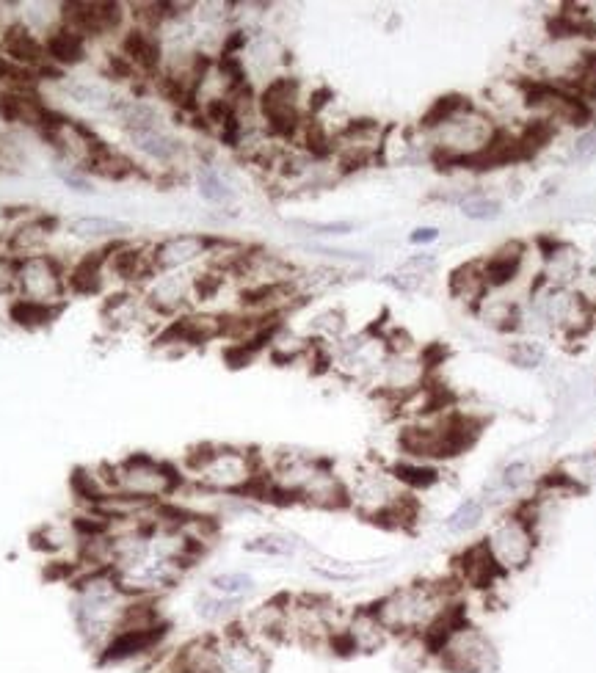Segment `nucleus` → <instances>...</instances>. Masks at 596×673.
<instances>
[{
  "label": "nucleus",
  "instance_id": "1",
  "mask_svg": "<svg viewBox=\"0 0 596 673\" xmlns=\"http://www.w3.org/2000/svg\"><path fill=\"white\" fill-rule=\"evenodd\" d=\"M379 613L392 640H431L442 629L467 613L461 602V585L456 580H414L398 585L376 602H370Z\"/></svg>",
  "mask_w": 596,
  "mask_h": 673
},
{
  "label": "nucleus",
  "instance_id": "2",
  "mask_svg": "<svg viewBox=\"0 0 596 673\" xmlns=\"http://www.w3.org/2000/svg\"><path fill=\"white\" fill-rule=\"evenodd\" d=\"M257 502L345 511V480L329 458L285 450L271 458L263 456V486Z\"/></svg>",
  "mask_w": 596,
  "mask_h": 673
},
{
  "label": "nucleus",
  "instance_id": "3",
  "mask_svg": "<svg viewBox=\"0 0 596 673\" xmlns=\"http://www.w3.org/2000/svg\"><path fill=\"white\" fill-rule=\"evenodd\" d=\"M133 599L108 569L81 571L72 580V618L86 649L100 654L122 632Z\"/></svg>",
  "mask_w": 596,
  "mask_h": 673
},
{
  "label": "nucleus",
  "instance_id": "4",
  "mask_svg": "<svg viewBox=\"0 0 596 673\" xmlns=\"http://www.w3.org/2000/svg\"><path fill=\"white\" fill-rule=\"evenodd\" d=\"M185 480L216 497H260L263 486V453L252 447L205 442L196 445L183 464Z\"/></svg>",
  "mask_w": 596,
  "mask_h": 673
},
{
  "label": "nucleus",
  "instance_id": "5",
  "mask_svg": "<svg viewBox=\"0 0 596 673\" xmlns=\"http://www.w3.org/2000/svg\"><path fill=\"white\" fill-rule=\"evenodd\" d=\"M345 480V511H354L365 522L401 530L417 516L412 491L395 478L392 467H356Z\"/></svg>",
  "mask_w": 596,
  "mask_h": 673
},
{
  "label": "nucleus",
  "instance_id": "6",
  "mask_svg": "<svg viewBox=\"0 0 596 673\" xmlns=\"http://www.w3.org/2000/svg\"><path fill=\"white\" fill-rule=\"evenodd\" d=\"M428 660L436 662L445 673H500L503 671V651L489 629L470 621L464 613L450 621L431 643Z\"/></svg>",
  "mask_w": 596,
  "mask_h": 673
},
{
  "label": "nucleus",
  "instance_id": "7",
  "mask_svg": "<svg viewBox=\"0 0 596 673\" xmlns=\"http://www.w3.org/2000/svg\"><path fill=\"white\" fill-rule=\"evenodd\" d=\"M111 494H122L144 505H166L185 486L183 467L149 453H130L114 464H103Z\"/></svg>",
  "mask_w": 596,
  "mask_h": 673
},
{
  "label": "nucleus",
  "instance_id": "8",
  "mask_svg": "<svg viewBox=\"0 0 596 673\" xmlns=\"http://www.w3.org/2000/svg\"><path fill=\"white\" fill-rule=\"evenodd\" d=\"M539 538V525L528 514V508L514 505L489 525L486 536L481 538V547L486 552V558L492 560L497 577L508 580V577L522 574L533 563L536 549H539Z\"/></svg>",
  "mask_w": 596,
  "mask_h": 673
},
{
  "label": "nucleus",
  "instance_id": "9",
  "mask_svg": "<svg viewBox=\"0 0 596 673\" xmlns=\"http://www.w3.org/2000/svg\"><path fill=\"white\" fill-rule=\"evenodd\" d=\"M257 114L271 138H296L301 125L307 122V111L301 105V83L290 75L268 80L263 92L257 94Z\"/></svg>",
  "mask_w": 596,
  "mask_h": 673
},
{
  "label": "nucleus",
  "instance_id": "10",
  "mask_svg": "<svg viewBox=\"0 0 596 673\" xmlns=\"http://www.w3.org/2000/svg\"><path fill=\"white\" fill-rule=\"evenodd\" d=\"M17 293L20 298L64 307L67 296V265L56 254H36L17 260Z\"/></svg>",
  "mask_w": 596,
  "mask_h": 673
},
{
  "label": "nucleus",
  "instance_id": "11",
  "mask_svg": "<svg viewBox=\"0 0 596 673\" xmlns=\"http://www.w3.org/2000/svg\"><path fill=\"white\" fill-rule=\"evenodd\" d=\"M390 643H395V640L384 627L379 613L373 610V605H359L348 610L343 629H340L337 643H334V651L348 654V657H373V654L387 649Z\"/></svg>",
  "mask_w": 596,
  "mask_h": 673
},
{
  "label": "nucleus",
  "instance_id": "12",
  "mask_svg": "<svg viewBox=\"0 0 596 673\" xmlns=\"http://www.w3.org/2000/svg\"><path fill=\"white\" fill-rule=\"evenodd\" d=\"M61 12H64V25L75 28L89 42L125 31V6L114 3V0H105V3L103 0L100 3H94V0H72V3H61Z\"/></svg>",
  "mask_w": 596,
  "mask_h": 673
},
{
  "label": "nucleus",
  "instance_id": "13",
  "mask_svg": "<svg viewBox=\"0 0 596 673\" xmlns=\"http://www.w3.org/2000/svg\"><path fill=\"white\" fill-rule=\"evenodd\" d=\"M221 673H268L271 671V649L260 640L246 635L238 624L216 632Z\"/></svg>",
  "mask_w": 596,
  "mask_h": 673
},
{
  "label": "nucleus",
  "instance_id": "14",
  "mask_svg": "<svg viewBox=\"0 0 596 673\" xmlns=\"http://www.w3.org/2000/svg\"><path fill=\"white\" fill-rule=\"evenodd\" d=\"M221 246V240L202 232H185V235H169L152 246V265L155 274H172L185 271L188 265L199 263L202 257H210Z\"/></svg>",
  "mask_w": 596,
  "mask_h": 673
},
{
  "label": "nucleus",
  "instance_id": "15",
  "mask_svg": "<svg viewBox=\"0 0 596 673\" xmlns=\"http://www.w3.org/2000/svg\"><path fill=\"white\" fill-rule=\"evenodd\" d=\"M194 274L185 271H172V274H158L149 282L147 293H144V307L158 315V318H177L191 301L196 298L194 293Z\"/></svg>",
  "mask_w": 596,
  "mask_h": 673
},
{
  "label": "nucleus",
  "instance_id": "16",
  "mask_svg": "<svg viewBox=\"0 0 596 673\" xmlns=\"http://www.w3.org/2000/svg\"><path fill=\"white\" fill-rule=\"evenodd\" d=\"M119 53L133 64L138 75H152L158 78L163 69V42L161 34L155 31H147V28H138V25H130L119 36Z\"/></svg>",
  "mask_w": 596,
  "mask_h": 673
},
{
  "label": "nucleus",
  "instance_id": "17",
  "mask_svg": "<svg viewBox=\"0 0 596 673\" xmlns=\"http://www.w3.org/2000/svg\"><path fill=\"white\" fill-rule=\"evenodd\" d=\"M0 53L9 58L14 67L20 69L39 72L42 67H47L45 39L36 36L34 31H28L20 20H12V23L3 28V34H0Z\"/></svg>",
  "mask_w": 596,
  "mask_h": 673
},
{
  "label": "nucleus",
  "instance_id": "18",
  "mask_svg": "<svg viewBox=\"0 0 596 673\" xmlns=\"http://www.w3.org/2000/svg\"><path fill=\"white\" fill-rule=\"evenodd\" d=\"M127 141L136 149L138 155H144L152 163H161L166 169H172L177 160L183 158V141L169 133V127H147V130H127Z\"/></svg>",
  "mask_w": 596,
  "mask_h": 673
},
{
  "label": "nucleus",
  "instance_id": "19",
  "mask_svg": "<svg viewBox=\"0 0 596 673\" xmlns=\"http://www.w3.org/2000/svg\"><path fill=\"white\" fill-rule=\"evenodd\" d=\"M108 246L86 251L78 263L67 268L69 293H75V296H100L103 293L105 276H108Z\"/></svg>",
  "mask_w": 596,
  "mask_h": 673
},
{
  "label": "nucleus",
  "instance_id": "20",
  "mask_svg": "<svg viewBox=\"0 0 596 673\" xmlns=\"http://www.w3.org/2000/svg\"><path fill=\"white\" fill-rule=\"evenodd\" d=\"M45 56L47 64L56 69L78 67L89 56V39L78 34L75 28L61 25L53 34L45 36Z\"/></svg>",
  "mask_w": 596,
  "mask_h": 673
},
{
  "label": "nucleus",
  "instance_id": "21",
  "mask_svg": "<svg viewBox=\"0 0 596 673\" xmlns=\"http://www.w3.org/2000/svg\"><path fill=\"white\" fill-rule=\"evenodd\" d=\"M69 238L81 240V243H116V240H127L130 235V224L119 221L114 216H78L67 224Z\"/></svg>",
  "mask_w": 596,
  "mask_h": 673
},
{
  "label": "nucleus",
  "instance_id": "22",
  "mask_svg": "<svg viewBox=\"0 0 596 673\" xmlns=\"http://www.w3.org/2000/svg\"><path fill=\"white\" fill-rule=\"evenodd\" d=\"M522 263H525V246L519 240L505 243V246L494 251L489 260H483V279H486L489 293L511 285L516 276H519V271H522Z\"/></svg>",
  "mask_w": 596,
  "mask_h": 673
},
{
  "label": "nucleus",
  "instance_id": "23",
  "mask_svg": "<svg viewBox=\"0 0 596 673\" xmlns=\"http://www.w3.org/2000/svg\"><path fill=\"white\" fill-rule=\"evenodd\" d=\"M61 89L67 94L69 100L81 105L83 111H92V114H103V111H114L119 97L111 94V89L105 86L103 80L94 78H72V75H64L61 78Z\"/></svg>",
  "mask_w": 596,
  "mask_h": 673
},
{
  "label": "nucleus",
  "instance_id": "24",
  "mask_svg": "<svg viewBox=\"0 0 596 673\" xmlns=\"http://www.w3.org/2000/svg\"><path fill=\"white\" fill-rule=\"evenodd\" d=\"M194 613L196 618L207 624V627H216L213 632H221V629L235 627L241 621L243 610L238 602H230V599H221L213 591H199L194 599Z\"/></svg>",
  "mask_w": 596,
  "mask_h": 673
},
{
  "label": "nucleus",
  "instance_id": "25",
  "mask_svg": "<svg viewBox=\"0 0 596 673\" xmlns=\"http://www.w3.org/2000/svg\"><path fill=\"white\" fill-rule=\"evenodd\" d=\"M486 516H489V505H486L481 497H464V500L445 516L442 527H445L447 536L464 538L472 536L478 527H483Z\"/></svg>",
  "mask_w": 596,
  "mask_h": 673
},
{
  "label": "nucleus",
  "instance_id": "26",
  "mask_svg": "<svg viewBox=\"0 0 596 673\" xmlns=\"http://www.w3.org/2000/svg\"><path fill=\"white\" fill-rule=\"evenodd\" d=\"M196 180V191L199 196L205 199L207 205L213 207H230L232 199H235V188L232 183L224 177V174L218 172L216 166H210V163H199L194 172Z\"/></svg>",
  "mask_w": 596,
  "mask_h": 673
},
{
  "label": "nucleus",
  "instance_id": "27",
  "mask_svg": "<svg viewBox=\"0 0 596 673\" xmlns=\"http://www.w3.org/2000/svg\"><path fill=\"white\" fill-rule=\"evenodd\" d=\"M61 309L64 307L42 304V301H31V298H14L12 304H9V318H12L14 326H20V329L36 331L47 329V326L61 315Z\"/></svg>",
  "mask_w": 596,
  "mask_h": 673
},
{
  "label": "nucleus",
  "instance_id": "28",
  "mask_svg": "<svg viewBox=\"0 0 596 673\" xmlns=\"http://www.w3.org/2000/svg\"><path fill=\"white\" fill-rule=\"evenodd\" d=\"M207 591H213L221 599H230L243 605L246 599H252L257 594V580L246 571H218L207 580Z\"/></svg>",
  "mask_w": 596,
  "mask_h": 673
},
{
  "label": "nucleus",
  "instance_id": "29",
  "mask_svg": "<svg viewBox=\"0 0 596 673\" xmlns=\"http://www.w3.org/2000/svg\"><path fill=\"white\" fill-rule=\"evenodd\" d=\"M450 293L461 301H472V304H481L483 296L489 293L486 279H483V265L481 263H467L456 268L450 274Z\"/></svg>",
  "mask_w": 596,
  "mask_h": 673
},
{
  "label": "nucleus",
  "instance_id": "30",
  "mask_svg": "<svg viewBox=\"0 0 596 673\" xmlns=\"http://www.w3.org/2000/svg\"><path fill=\"white\" fill-rule=\"evenodd\" d=\"M243 549L249 552V555H260V558H293L298 555V544L296 536H290V533H279V530H268V533H260V536L249 538Z\"/></svg>",
  "mask_w": 596,
  "mask_h": 673
},
{
  "label": "nucleus",
  "instance_id": "31",
  "mask_svg": "<svg viewBox=\"0 0 596 673\" xmlns=\"http://www.w3.org/2000/svg\"><path fill=\"white\" fill-rule=\"evenodd\" d=\"M103 318L111 320L116 329H125V326H133L136 320H141V304L130 293H119V296H111L103 304Z\"/></svg>",
  "mask_w": 596,
  "mask_h": 673
},
{
  "label": "nucleus",
  "instance_id": "32",
  "mask_svg": "<svg viewBox=\"0 0 596 673\" xmlns=\"http://www.w3.org/2000/svg\"><path fill=\"white\" fill-rule=\"evenodd\" d=\"M505 356L514 367H522V370H536L539 365H544L547 359V348L539 340H514L505 348Z\"/></svg>",
  "mask_w": 596,
  "mask_h": 673
},
{
  "label": "nucleus",
  "instance_id": "33",
  "mask_svg": "<svg viewBox=\"0 0 596 673\" xmlns=\"http://www.w3.org/2000/svg\"><path fill=\"white\" fill-rule=\"evenodd\" d=\"M461 213L472 221H494L503 213V205L497 199H489V196H467L461 202Z\"/></svg>",
  "mask_w": 596,
  "mask_h": 673
},
{
  "label": "nucleus",
  "instance_id": "34",
  "mask_svg": "<svg viewBox=\"0 0 596 673\" xmlns=\"http://www.w3.org/2000/svg\"><path fill=\"white\" fill-rule=\"evenodd\" d=\"M103 75L111 80H133L138 72L133 69V64H130V61L119 53V50H114V53H108V56H105Z\"/></svg>",
  "mask_w": 596,
  "mask_h": 673
},
{
  "label": "nucleus",
  "instance_id": "35",
  "mask_svg": "<svg viewBox=\"0 0 596 673\" xmlns=\"http://www.w3.org/2000/svg\"><path fill=\"white\" fill-rule=\"evenodd\" d=\"M398 271H401V274L417 276V279H428V276L436 271V257H431V254H414V257H409V260L398 268Z\"/></svg>",
  "mask_w": 596,
  "mask_h": 673
},
{
  "label": "nucleus",
  "instance_id": "36",
  "mask_svg": "<svg viewBox=\"0 0 596 673\" xmlns=\"http://www.w3.org/2000/svg\"><path fill=\"white\" fill-rule=\"evenodd\" d=\"M17 293V260L12 254H0V296Z\"/></svg>",
  "mask_w": 596,
  "mask_h": 673
},
{
  "label": "nucleus",
  "instance_id": "37",
  "mask_svg": "<svg viewBox=\"0 0 596 673\" xmlns=\"http://www.w3.org/2000/svg\"><path fill=\"white\" fill-rule=\"evenodd\" d=\"M296 227L310 229L312 235H348L354 224H345V221H329V224H321V221H293Z\"/></svg>",
  "mask_w": 596,
  "mask_h": 673
},
{
  "label": "nucleus",
  "instance_id": "38",
  "mask_svg": "<svg viewBox=\"0 0 596 673\" xmlns=\"http://www.w3.org/2000/svg\"><path fill=\"white\" fill-rule=\"evenodd\" d=\"M596 155V130H588L577 138L574 144V158L577 160H591Z\"/></svg>",
  "mask_w": 596,
  "mask_h": 673
},
{
  "label": "nucleus",
  "instance_id": "39",
  "mask_svg": "<svg viewBox=\"0 0 596 673\" xmlns=\"http://www.w3.org/2000/svg\"><path fill=\"white\" fill-rule=\"evenodd\" d=\"M436 240H439V229L436 227H417L409 235L412 246H428V243H436Z\"/></svg>",
  "mask_w": 596,
  "mask_h": 673
},
{
  "label": "nucleus",
  "instance_id": "40",
  "mask_svg": "<svg viewBox=\"0 0 596 673\" xmlns=\"http://www.w3.org/2000/svg\"><path fill=\"white\" fill-rule=\"evenodd\" d=\"M20 75V67H14L9 58L0 53V80H14Z\"/></svg>",
  "mask_w": 596,
  "mask_h": 673
}]
</instances>
